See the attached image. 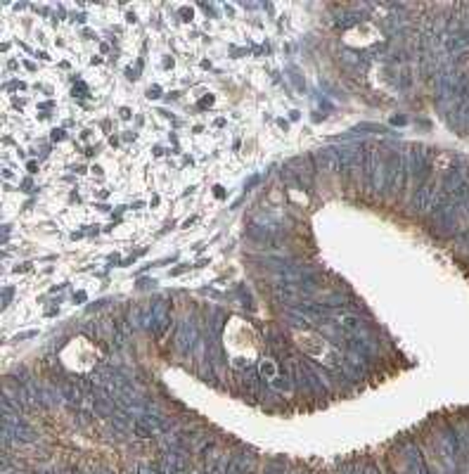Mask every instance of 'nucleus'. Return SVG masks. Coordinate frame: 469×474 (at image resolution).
<instances>
[{
    "label": "nucleus",
    "mask_w": 469,
    "mask_h": 474,
    "mask_svg": "<svg viewBox=\"0 0 469 474\" xmlns=\"http://www.w3.org/2000/svg\"><path fill=\"white\" fill-rule=\"evenodd\" d=\"M251 472V460L249 455H235L228 462V472L225 474H249Z\"/></svg>",
    "instance_id": "1"
},
{
    "label": "nucleus",
    "mask_w": 469,
    "mask_h": 474,
    "mask_svg": "<svg viewBox=\"0 0 469 474\" xmlns=\"http://www.w3.org/2000/svg\"><path fill=\"white\" fill-rule=\"evenodd\" d=\"M133 434L138 439H152V427L147 424V420H135L133 422Z\"/></svg>",
    "instance_id": "2"
},
{
    "label": "nucleus",
    "mask_w": 469,
    "mask_h": 474,
    "mask_svg": "<svg viewBox=\"0 0 469 474\" xmlns=\"http://www.w3.org/2000/svg\"><path fill=\"white\" fill-rule=\"evenodd\" d=\"M336 320H339V325L344 327V330H349V332H356V330H358V320H356L353 315H339Z\"/></svg>",
    "instance_id": "3"
},
{
    "label": "nucleus",
    "mask_w": 469,
    "mask_h": 474,
    "mask_svg": "<svg viewBox=\"0 0 469 474\" xmlns=\"http://www.w3.org/2000/svg\"><path fill=\"white\" fill-rule=\"evenodd\" d=\"M263 474H282V465H280V462H270Z\"/></svg>",
    "instance_id": "4"
},
{
    "label": "nucleus",
    "mask_w": 469,
    "mask_h": 474,
    "mask_svg": "<svg viewBox=\"0 0 469 474\" xmlns=\"http://www.w3.org/2000/svg\"><path fill=\"white\" fill-rule=\"evenodd\" d=\"M131 470H133L135 474H149V467H147V465H142V462H135Z\"/></svg>",
    "instance_id": "5"
},
{
    "label": "nucleus",
    "mask_w": 469,
    "mask_h": 474,
    "mask_svg": "<svg viewBox=\"0 0 469 474\" xmlns=\"http://www.w3.org/2000/svg\"><path fill=\"white\" fill-rule=\"evenodd\" d=\"M38 474H55L53 470H43V472H38Z\"/></svg>",
    "instance_id": "6"
},
{
    "label": "nucleus",
    "mask_w": 469,
    "mask_h": 474,
    "mask_svg": "<svg viewBox=\"0 0 469 474\" xmlns=\"http://www.w3.org/2000/svg\"><path fill=\"white\" fill-rule=\"evenodd\" d=\"M5 474H19V472H14V470H12V472H10V470H5Z\"/></svg>",
    "instance_id": "7"
}]
</instances>
